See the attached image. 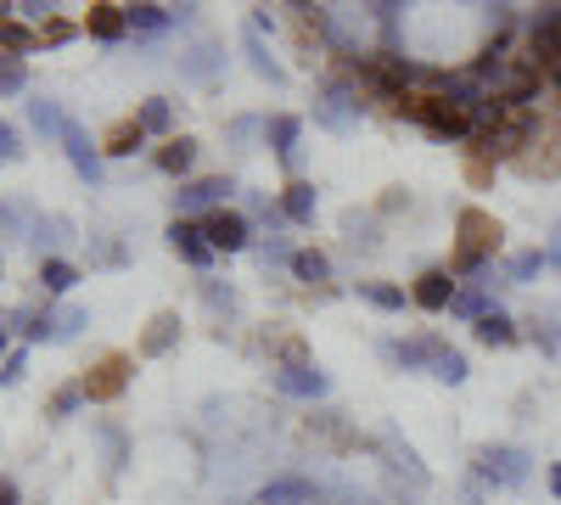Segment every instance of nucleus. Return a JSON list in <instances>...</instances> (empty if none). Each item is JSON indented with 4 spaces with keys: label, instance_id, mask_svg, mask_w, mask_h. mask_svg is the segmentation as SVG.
<instances>
[{
    "label": "nucleus",
    "instance_id": "nucleus-1",
    "mask_svg": "<svg viewBox=\"0 0 561 505\" xmlns=\"http://www.w3.org/2000/svg\"><path fill=\"white\" fill-rule=\"evenodd\" d=\"M500 225L483 214V208H460V248H455V264H449V275H478L489 269V259L500 253Z\"/></svg>",
    "mask_w": 561,
    "mask_h": 505
},
{
    "label": "nucleus",
    "instance_id": "nucleus-2",
    "mask_svg": "<svg viewBox=\"0 0 561 505\" xmlns=\"http://www.w3.org/2000/svg\"><path fill=\"white\" fill-rule=\"evenodd\" d=\"M472 478L489 483L494 494H511V489H528L534 478V455L523 444H483L472 455Z\"/></svg>",
    "mask_w": 561,
    "mask_h": 505
},
{
    "label": "nucleus",
    "instance_id": "nucleus-3",
    "mask_svg": "<svg viewBox=\"0 0 561 505\" xmlns=\"http://www.w3.org/2000/svg\"><path fill=\"white\" fill-rule=\"evenodd\" d=\"M399 113L415 118L433 141H472V118H466L449 96H438V90H427V96H404Z\"/></svg>",
    "mask_w": 561,
    "mask_h": 505
},
{
    "label": "nucleus",
    "instance_id": "nucleus-4",
    "mask_svg": "<svg viewBox=\"0 0 561 505\" xmlns=\"http://www.w3.org/2000/svg\"><path fill=\"white\" fill-rule=\"evenodd\" d=\"M359 118H365L359 84L354 79H320V90H314V124L332 129V135H354Z\"/></svg>",
    "mask_w": 561,
    "mask_h": 505
},
{
    "label": "nucleus",
    "instance_id": "nucleus-5",
    "mask_svg": "<svg viewBox=\"0 0 561 505\" xmlns=\"http://www.w3.org/2000/svg\"><path fill=\"white\" fill-rule=\"evenodd\" d=\"M528 62L539 73H561V7L528 12Z\"/></svg>",
    "mask_w": 561,
    "mask_h": 505
},
{
    "label": "nucleus",
    "instance_id": "nucleus-6",
    "mask_svg": "<svg viewBox=\"0 0 561 505\" xmlns=\"http://www.w3.org/2000/svg\"><path fill=\"white\" fill-rule=\"evenodd\" d=\"M444 348H449V343L433 337V332H421V337H382V343H377V354L393 365V371H433V359H438Z\"/></svg>",
    "mask_w": 561,
    "mask_h": 505
},
{
    "label": "nucleus",
    "instance_id": "nucleus-7",
    "mask_svg": "<svg viewBox=\"0 0 561 505\" xmlns=\"http://www.w3.org/2000/svg\"><path fill=\"white\" fill-rule=\"evenodd\" d=\"M237 192V180L230 174H203V180H185V186L174 192V219H185V214H219V203Z\"/></svg>",
    "mask_w": 561,
    "mask_h": 505
},
{
    "label": "nucleus",
    "instance_id": "nucleus-8",
    "mask_svg": "<svg viewBox=\"0 0 561 505\" xmlns=\"http://www.w3.org/2000/svg\"><path fill=\"white\" fill-rule=\"evenodd\" d=\"M62 152H68V163H73V174L84 180L90 192H102V180H107V169H102V147L90 141V135L68 118V129H62Z\"/></svg>",
    "mask_w": 561,
    "mask_h": 505
},
{
    "label": "nucleus",
    "instance_id": "nucleus-9",
    "mask_svg": "<svg viewBox=\"0 0 561 505\" xmlns=\"http://www.w3.org/2000/svg\"><path fill=\"white\" fill-rule=\"evenodd\" d=\"M203 237H208V248H214V253H248V248H253V219H248V214L219 208V214H208V219H203Z\"/></svg>",
    "mask_w": 561,
    "mask_h": 505
},
{
    "label": "nucleus",
    "instance_id": "nucleus-10",
    "mask_svg": "<svg viewBox=\"0 0 561 505\" xmlns=\"http://www.w3.org/2000/svg\"><path fill=\"white\" fill-rule=\"evenodd\" d=\"M500 282H505L500 269H483V275H478L472 287H460V292H455L449 314H455V320H472V326H478L483 314H494V309H500V303H494V287H500Z\"/></svg>",
    "mask_w": 561,
    "mask_h": 505
},
{
    "label": "nucleus",
    "instance_id": "nucleus-11",
    "mask_svg": "<svg viewBox=\"0 0 561 505\" xmlns=\"http://www.w3.org/2000/svg\"><path fill=\"white\" fill-rule=\"evenodd\" d=\"M270 382H275V393H287V399H325L332 393L325 371H314V365H270Z\"/></svg>",
    "mask_w": 561,
    "mask_h": 505
},
{
    "label": "nucleus",
    "instance_id": "nucleus-12",
    "mask_svg": "<svg viewBox=\"0 0 561 505\" xmlns=\"http://www.w3.org/2000/svg\"><path fill=\"white\" fill-rule=\"evenodd\" d=\"M455 275L444 269V264H433V269H421L415 275V287H410V303H421L427 314H449V303H455Z\"/></svg>",
    "mask_w": 561,
    "mask_h": 505
},
{
    "label": "nucleus",
    "instance_id": "nucleus-13",
    "mask_svg": "<svg viewBox=\"0 0 561 505\" xmlns=\"http://www.w3.org/2000/svg\"><path fill=\"white\" fill-rule=\"evenodd\" d=\"M264 141L275 147L280 169H298V141H304V118H293V113H270V118H264Z\"/></svg>",
    "mask_w": 561,
    "mask_h": 505
},
{
    "label": "nucleus",
    "instance_id": "nucleus-14",
    "mask_svg": "<svg viewBox=\"0 0 561 505\" xmlns=\"http://www.w3.org/2000/svg\"><path fill=\"white\" fill-rule=\"evenodd\" d=\"M169 248H174L185 264H197V269L214 264V248H208V237H203L197 219H174V225H169Z\"/></svg>",
    "mask_w": 561,
    "mask_h": 505
},
{
    "label": "nucleus",
    "instance_id": "nucleus-15",
    "mask_svg": "<svg viewBox=\"0 0 561 505\" xmlns=\"http://www.w3.org/2000/svg\"><path fill=\"white\" fill-rule=\"evenodd\" d=\"M219 68H225V51L214 39H197V45H185V51H180V79H192V84L219 79Z\"/></svg>",
    "mask_w": 561,
    "mask_h": 505
},
{
    "label": "nucleus",
    "instance_id": "nucleus-16",
    "mask_svg": "<svg viewBox=\"0 0 561 505\" xmlns=\"http://www.w3.org/2000/svg\"><path fill=\"white\" fill-rule=\"evenodd\" d=\"M320 483L314 478H275L259 489V505H320Z\"/></svg>",
    "mask_w": 561,
    "mask_h": 505
},
{
    "label": "nucleus",
    "instance_id": "nucleus-17",
    "mask_svg": "<svg viewBox=\"0 0 561 505\" xmlns=\"http://www.w3.org/2000/svg\"><path fill=\"white\" fill-rule=\"evenodd\" d=\"M34 225H39V208L28 197H7V203H0V237H7V242H28Z\"/></svg>",
    "mask_w": 561,
    "mask_h": 505
},
{
    "label": "nucleus",
    "instance_id": "nucleus-18",
    "mask_svg": "<svg viewBox=\"0 0 561 505\" xmlns=\"http://www.w3.org/2000/svg\"><path fill=\"white\" fill-rule=\"evenodd\" d=\"M124 388H129V365H124L118 354H113V359H102L96 371L84 377V399H118Z\"/></svg>",
    "mask_w": 561,
    "mask_h": 505
},
{
    "label": "nucleus",
    "instance_id": "nucleus-19",
    "mask_svg": "<svg viewBox=\"0 0 561 505\" xmlns=\"http://www.w3.org/2000/svg\"><path fill=\"white\" fill-rule=\"evenodd\" d=\"M382 449H388V467H393V472H404L415 489H427V467H421V455H415L393 427H382Z\"/></svg>",
    "mask_w": 561,
    "mask_h": 505
},
{
    "label": "nucleus",
    "instance_id": "nucleus-20",
    "mask_svg": "<svg viewBox=\"0 0 561 505\" xmlns=\"http://www.w3.org/2000/svg\"><path fill=\"white\" fill-rule=\"evenodd\" d=\"M472 337H478L483 348H511V343H523V326H517L505 309H494V314H483L478 326H472Z\"/></svg>",
    "mask_w": 561,
    "mask_h": 505
},
{
    "label": "nucleus",
    "instance_id": "nucleus-21",
    "mask_svg": "<svg viewBox=\"0 0 561 505\" xmlns=\"http://www.w3.org/2000/svg\"><path fill=\"white\" fill-rule=\"evenodd\" d=\"M242 51H248V62H253V73H259V79H270V84H287V68H280V62L270 57V45H264V34H259L253 23L242 28Z\"/></svg>",
    "mask_w": 561,
    "mask_h": 505
},
{
    "label": "nucleus",
    "instance_id": "nucleus-22",
    "mask_svg": "<svg viewBox=\"0 0 561 505\" xmlns=\"http://www.w3.org/2000/svg\"><path fill=\"white\" fill-rule=\"evenodd\" d=\"M28 124H34V135H45V141H57V147H62V129H68L62 102H51V96H34V102H28Z\"/></svg>",
    "mask_w": 561,
    "mask_h": 505
},
{
    "label": "nucleus",
    "instance_id": "nucleus-23",
    "mask_svg": "<svg viewBox=\"0 0 561 505\" xmlns=\"http://www.w3.org/2000/svg\"><path fill=\"white\" fill-rule=\"evenodd\" d=\"M90 433H96V444H102V467H107V478H118L124 461H129V438H124V427H118V422H96Z\"/></svg>",
    "mask_w": 561,
    "mask_h": 505
},
{
    "label": "nucleus",
    "instance_id": "nucleus-24",
    "mask_svg": "<svg viewBox=\"0 0 561 505\" xmlns=\"http://www.w3.org/2000/svg\"><path fill=\"white\" fill-rule=\"evenodd\" d=\"M545 269H550L545 248H523V253H511V259H505V269H500V275H505L511 287H528V282H539Z\"/></svg>",
    "mask_w": 561,
    "mask_h": 505
},
{
    "label": "nucleus",
    "instance_id": "nucleus-25",
    "mask_svg": "<svg viewBox=\"0 0 561 505\" xmlns=\"http://www.w3.org/2000/svg\"><path fill=\"white\" fill-rule=\"evenodd\" d=\"M39 287H45V298H62V292H73V287H79V264H68V259H51V253H45V259H39Z\"/></svg>",
    "mask_w": 561,
    "mask_h": 505
},
{
    "label": "nucleus",
    "instance_id": "nucleus-26",
    "mask_svg": "<svg viewBox=\"0 0 561 505\" xmlns=\"http://www.w3.org/2000/svg\"><path fill=\"white\" fill-rule=\"evenodd\" d=\"M84 28L96 34L102 45H118L124 34H129V12L124 7H90V18H84Z\"/></svg>",
    "mask_w": 561,
    "mask_h": 505
},
{
    "label": "nucleus",
    "instance_id": "nucleus-27",
    "mask_svg": "<svg viewBox=\"0 0 561 505\" xmlns=\"http://www.w3.org/2000/svg\"><path fill=\"white\" fill-rule=\"evenodd\" d=\"M343 237H348V248H365V253H377V248H382L377 214H359V208H348V214H343Z\"/></svg>",
    "mask_w": 561,
    "mask_h": 505
},
{
    "label": "nucleus",
    "instance_id": "nucleus-28",
    "mask_svg": "<svg viewBox=\"0 0 561 505\" xmlns=\"http://www.w3.org/2000/svg\"><path fill=\"white\" fill-rule=\"evenodd\" d=\"M28 242H34V248H51V259H57V248L73 242V219H68V214H39V225H34Z\"/></svg>",
    "mask_w": 561,
    "mask_h": 505
},
{
    "label": "nucleus",
    "instance_id": "nucleus-29",
    "mask_svg": "<svg viewBox=\"0 0 561 505\" xmlns=\"http://www.w3.org/2000/svg\"><path fill=\"white\" fill-rule=\"evenodd\" d=\"M174 343H180V320H174V314H158L152 326H147V337H140V354H147V359H163Z\"/></svg>",
    "mask_w": 561,
    "mask_h": 505
},
{
    "label": "nucleus",
    "instance_id": "nucleus-30",
    "mask_svg": "<svg viewBox=\"0 0 561 505\" xmlns=\"http://www.w3.org/2000/svg\"><path fill=\"white\" fill-rule=\"evenodd\" d=\"M152 163H158L163 174H174V180H180V174H192V169H197V141H185V135H180V141L158 147V158H152Z\"/></svg>",
    "mask_w": 561,
    "mask_h": 505
},
{
    "label": "nucleus",
    "instance_id": "nucleus-31",
    "mask_svg": "<svg viewBox=\"0 0 561 505\" xmlns=\"http://www.w3.org/2000/svg\"><path fill=\"white\" fill-rule=\"evenodd\" d=\"M140 141H147V129H140L135 118H118V124L102 135V152H113V158H129V152H140Z\"/></svg>",
    "mask_w": 561,
    "mask_h": 505
},
{
    "label": "nucleus",
    "instance_id": "nucleus-32",
    "mask_svg": "<svg viewBox=\"0 0 561 505\" xmlns=\"http://www.w3.org/2000/svg\"><path fill=\"white\" fill-rule=\"evenodd\" d=\"M135 124L147 129V135H169L174 129V102L169 96H147V102L135 107Z\"/></svg>",
    "mask_w": 561,
    "mask_h": 505
},
{
    "label": "nucleus",
    "instance_id": "nucleus-33",
    "mask_svg": "<svg viewBox=\"0 0 561 505\" xmlns=\"http://www.w3.org/2000/svg\"><path fill=\"white\" fill-rule=\"evenodd\" d=\"M314 186H304V180H293L287 197H280V214H287V225H314Z\"/></svg>",
    "mask_w": 561,
    "mask_h": 505
},
{
    "label": "nucleus",
    "instance_id": "nucleus-34",
    "mask_svg": "<svg viewBox=\"0 0 561 505\" xmlns=\"http://www.w3.org/2000/svg\"><path fill=\"white\" fill-rule=\"evenodd\" d=\"M197 292H203V303H208L214 320H237V287H225V282H214V275H203Z\"/></svg>",
    "mask_w": 561,
    "mask_h": 505
},
{
    "label": "nucleus",
    "instance_id": "nucleus-35",
    "mask_svg": "<svg viewBox=\"0 0 561 505\" xmlns=\"http://www.w3.org/2000/svg\"><path fill=\"white\" fill-rule=\"evenodd\" d=\"M293 275H298L304 287H325V282H332V259H325L320 248H304V253L293 259Z\"/></svg>",
    "mask_w": 561,
    "mask_h": 505
},
{
    "label": "nucleus",
    "instance_id": "nucleus-36",
    "mask_svg": "<svg viewBox=\"0 0 561 505\" xmlns=\"http://www.w3.org/2000/svg\"><path fill=\"white\" fill-rule=\"evenodd\" d=\"M124 12H129V34H169V28H180L169 7H124Z\"/></svg>",
    "mask_w": 561,
    "mask_h": 505
},
{
    "label": "nucleus",
    "instance_id": "nucleus-37",
    "mask_svg": "<svg viewBox=\"0 0 561 505\" xmlns=\"http://www.w3.org/2000/svg\"><path fill=\"white\" fill-rule=\"evenodd\" d=\"M359 298L370 303V309H382V314H399L410 298H404V287H388V282H359Z\"/></svg>",
    "mask_w": 561,
    "mask_h": 505
},
{
    "label": "nucleus",
    "instance_id": "nucleus-38",
    "mask_svg": "<svg viewBox=\"0 0 561 505\" xmlns=\"http://www.w3.org/2000/svg\"><path fill=\"white\" fill-rule=\"evenodd\" d=\"M23 90H28V62L0 51V96H23Z\"/></svg>",
    "mask_w": 561,
    "mask_h": 505
},
{
    "label": "nucleus",
    "instance_id": "nucleus-39",
    "mask_svg": "<svg viewBox=\"0 0 561 505\" xmlns=\"http://www.w3.org/2000/svg\"><path fill=\"white\" fill-rule=\"evenodd\" d=\"M90 264H102V269H124L129 264V248L118 237H90Z\"/></svg>",
    "mask_w": 561,
    "mask_h": 505
},
{
    "label": "nucleus",
    "instance_id": "nucleus-40",
    "mask_svg": "<svg viewBox=\"0 0 561 505\" xmlns=\"http://www.w3.org/2000/svg\"><path fill=\"white\" fill-rule=\"evenodd\" d=\"M433 377H438V382H449V388H460L466 377H472V365H466V354H460V348H444V354L433 359Z\"/></svg>",
    "mask_w": 561,
    "mask_h": 505
},
{
    "label": "nucleus",
    "instance_id": "nucleus-41",
    "mask_svg": "<svg viewBox=\"0 0 561 505\" xmlns=\"http://www.w3.org/2000/svg\"><path fill=\"white\" fill-rule=\"evenodd\" d=\"M84 326H90L84 309H51V343H73Z\"/></svg>",
    "mask_w": 561,
    "mask_h": 505
},
{
    "label": "nucleus",
    "instance_id": "nucleus-42",
    "mask_svg": "<svg viewBox=\"0 0 561 505\" xmlns=\"http://www.w3.org/2000/svg\"><path fill=\"white\" fill-rule=\"evenodd\" d=\"M253 135H264V118H253V113H242V118L225 124V141L237 147V152H253Z\"/></svg>",
    "mask_w": 561,
    "mask_h": 505
},
{
    "label": "nucleus",
    "instance_id": "nucleus-43",
    "mask_svg": "<svg viewBox=\"0 0 561 505\" xmlns=\"http://www.w3.org/2000/svg\"><path fill=\"white\" fill-rule=\"evenodd\" d=\"M528 337L539 343V354H561V326H556V314H550V309L528 320Z\"/></svg>",
    "mask_w": 561,
    "mask_h": 505
},
{
    "label": "nucleus",
    "instance_id": "nucleus-44",
    "mask_svg": "<svg viewBox=\"0 0 561 505\" xmlns=\"http://www.w3.org/2000/svg\"><path fill=\"white\" fill-rule=\"evenodd\" d=\"M248 214L264 225L270 237H287V214H280V203H270V197H248Z\"/></svg>",
    "mask_w": 561,
    "mask_h": 505
},
{
    "label": "nucleus",
    "instance_id": "nucleus-45",
    "mask_svg": "<svg viewBox=\"0 0 561 505\" xmlns=\"http://www.w3.org/2000/svg\"><path fill=\"white\" fill-rule=\"evenodd\" d=\"M34 45H39V34L34 28H23V23H0V51H12V57H23V51H34Z\"/></svg>",
    "mask_w": 561,
    "mask_h": 505
},
{
    "label": "nucleus",
    "instance_id": "nucleus-46",
    "mask_svg": "<svg viewBox=\"0 0 561 505\" xmlns=\"http://www.w3.org/2000/svg\"><path fill=\"white\" fill-rule=\"evenodd\" d=\"M293 259H298V253L287 248V237H264V242H259V264H264V269H293Z\"/></svg>",
    "mask_w": 561,
    "mask_h": 505
},
{
    "label": "nucleus",
    "instance_id": "nucleus-47",
    "mask_svg": "<svg viewBox=\"0 0 561 505\" xmlns=\"http://www.w3.org/2000/svg\"><path fill=\"white\" fill-rule=\"evenodd\" d=\"M79 404H84V382H68V388H57V399H51V422H68Z\"/></svg>",
    "mask_w": 561,
    "mask_h": 505
},
{
    "label": "nucleus",
    "instance_id": "nucleus-48",
    "mask_svg": "<svg viewBox=\"0 0 561 505\" xmlns=\"http://www.w3.org/2000/svg\"><path fill=\"white\" fill-rule=\"evenodd\" d=\"M23 158V141H18V129L0 118V163H18Z\"/></svg>",
    "mask_w": 561,
    "mask_h": 505
},
{
    "label": "nucleus",
    "instance_id": "nucleus-49",
    "mask_svg": "<svg viewBox=\"0 0 561 505\" xmlns=\"http://www.w3.org/2000/svg\"><path fill=\"white\" fill-rule=\"evenodd\" d=\"M23 377H28V354H23V348H18V354H12V359H7V371H0V388H18V382H23Z\"/></svg>",
    "mask_w": 561,
    "mask_h": 505
},
{
    "label": "nucleus",
    "instance_id": "nucleus-50",
    "mask_svg": "<svg viewBox=\"0 0 561 505\" xmlns=\"http://www.w3.org/2000/svg\"><path fill=\"white\" fill-rule=\"evenodd\" d=\"M62 39H73V23H62V18H51L39 28V45H62Z\"/></svg>",
    "mask_w": 561,
    "mask_h": 505
},
{
    "label": "nucleus",
    "instance_id": "nucleus-51",
    "mask_svg": "<svg viewBox=\"0 0 561 505\" xmlns=\"http://www.w3.org/2000/svg\"><path fill=\"white\" fill-rule=\"evenodd\" d=\"M545 259H550V269H561V225L550 231V248H545Z\"/></svg>",
    "mask_w": 561,
    "mask_h": 505
},
{
    "label": "nucleus",
    "instance_id": "nucleus-52",
    "mask_svg": "<svg viewBox=\"0 0 561 505\" xmlns=\"http://www.w3.org/2000/svg\"><path fill=\"white\" fill-rule=\"evenodd\" d=\"M399 208H410V197H399V192H393V197H382V208H377V214H399Z\"/></svg>",
    "mask_w": 561,
    "mask_h": 505
},
{
    "label": "nucleus",
    "instance_id": "nucleus-53",
    "mask_svg": "<svg viewBox=\"0 0 561 505\" xmlns=\"http://www.w3.org/2000/svg\"><path fill=\"white\" fill-rule=\"evenodd\" d=\"M0 505H18V483L12 478H0Z\"/></svg>",
    "mask_w": 561,
    "mask_h": 505
},
{
    "label": "nucleus",
    "instance_id": "nucleus-54",
    "mask_svg": "<svg viewBox=\"0 0 561 505\" xmlns=\"http://www.w3.org/2000/svg\"><path fill=\"white\" fill-rule=\"evenodd\" d=\"M545 483H550V494H556V500H561V461H556V467H550V472H545Z\"/></svg>",
    "mask_w": 561,
    "mask_h": 505
},
{
    "label": "nucleus",
    "instance_id": "nucleus-55",
    "mask_svg": "<svg viewBox=\"0 0 561 505\" xmlns=\"http://www.w3.org/2000/svg\"><path fill=\"white\" fill-rule=\"evenodd\" d=\"M460 500H466V505H489V500L478 494V483H466V494H460Z\"/></svg>",
    "mask_w": 561,
    "mask_h": 505
},
{
    "label": "nucleus",
    "instance_id": "nucleus-56",
    "mask_svg": "<svg viewBox=\"0 0 561 505\" xmlns=\"http://www.w3.org/2000/svg\"><path fill=\"white\" fill-rule=\"evenodd\" d=\"M7 337H12V332H7V314H0V348H7Z\"/></svg>",
    "mask_w": 561,
    "mask_h": 505
},
{
    "label": "nucleus",
    "instance_id": "nucleus-57",
    "mask_svg": "<svg viewBox=\"0 0 561 505\" xmlns=\"http://www.w3.org/2000/svg\"><path fill=\"white\" fill-rule=\"evenodd\" d=\"M550 84H556V96H561V73H550Z\"/></svg>",
    "mask_w": 561,
    "mask_h": 505
}]
</instances>
